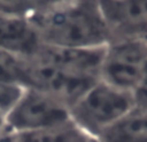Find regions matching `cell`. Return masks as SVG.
<instances>
[{
	"label": "cell",
	"mask_w": 147,
	"mask_h": 142,
	"mask_svg": "<svg viewBox=\"0 0 147 142\" xmlns=\"http://www.w3.org/2000/svg\"><path fill=\"white\" fill-rule=\"evenodd\" d=\"M132 94L134 98L136 106L147 109V78L133 91Z\"/></svg>",
	"instance_id": "7c38bea8"
},
{
	"label": "cell",
	"mask_w": 147,
	"mask_h": 142,
	"mask_svg": "<svg viewBox=\"0 0 147 142\" xmlns=\"http://www.w3.org/2000/svg\"><path fill=\"white\" fill-rule=\"evenodd\" d=\"M101 80L133 93L147 78V41H111L106 47Z\"/></svg>",
	"instance_id": "277c9868"
},
{
	"label": "cell",
	"mask_w": 147,
	"mask_h": 142,
	"mask_svg": "<svg viewBox=\"0 0 147 142\" xmlns=\"http://www.w3.org/2000/svg\"><path fill=\"white\" fill-rule=\"evenodd\" d=\"M22 61V57H17L0 51V80L13 81L22 85L21 83Z\"/></svg>",
	"instance_id": "30bf717a"
},
{
	"label": "cell",
	"mask_w": 147,
	"mask_h": 142,
	"mask_svg": "<svg viewBox=\"0 0 147 142\" xmlns=\"http://www.w3.org/2000/svg\"><path fill=\"white\" fill-rule=\"evenodd\" d=\"M71 122L70 107L65 102L45 92L25 88L17 103L5 115V131H41Z\"/></svg>",
	"instance_id": "3957f363"
},
{
	"label": "cell",
	"mask_w": 147,
	"mask_h": 142,
	"mask_svg": "<svg viewBox=\"0 0 147 142\" xmlns=\"http://www.w3.org/2000/svg\"><path fill=\"white\" fill-rule=\"evenodd\" d=\"M43 45L28 17L0 14V51L22 58L32 57Z\"/></svg>",
	"instance_id": "8992f818"
},
{
	"label": "cell",
	"mask_w": 147,
	"mask_h": 142,
	"mask_svg": "<svg viewBox=\"0 0 147 142\" xmlns=\"http://www.w3.org/2000/svg\"><path fill=\"white\" fill-rule=\"evenodd\" d=\"M136 106L133 94L99 79L70 107L72 123L97 138Z\"/></svg>",
	"instance_id": "7a4b0ae2"
},
{
	"label": "cell",
	"mask_w": 147,
	"mask_h": 142,
	"mask_svg": "<svg viewBox=\"0 0 147 142\" xmlns=\"http://www.w3.org/2000/svg\"><path fill=\"white\" fill-rule=\"evenodd\" d=\"M5 132V116L0 114V137Z\"/></svg>",
	"instance_id": "4fadbf2b"
},
{
	"label": "cell",
	"mask_w": 147,
	"mask_h": 142,
	"mask_svg": "<svg viewBox=\"0 0 147 142\" xmlns=\"http://www.w3.org/2000/svg\"><path fill=\"white\" fill-rule=\"evenodd\" d=\"M28 20L45 45L96 49L110 44L98 0H67L30 16Z\"/></svg>",
	"instance_id": "6da1fadb"
},
{
	"label": "cell",
	"mask_w": 147,
	"mask_h": 142,
	"mask_svg": "<svg viewBox=\"0 0 147 142\" xmlns=\"http://www.w3.org/2000/svg\"><path fill=\"white\" fill-rule=\"evenodd\" d=\"M110 43L147 41V0H98Z\"/></svg>",
	"instance_id": "5b68a950"
},
{
	"label": "cell",
	"mask_w": 147,
	"mask_h": 142,
	"mask_svg": "<svg viewBox=\"0 0 147 142\" xmlns=\"http://www.w3.org/2000/svg\"><path fill=\"white\" fill-rule=\"evenodd\" d=\"M23 89L25 87L18 83L0 80V114L5 116L13 109L23 93Z\"/></svg>",
	"instance_id": "8fae6325"
},
{
	"label": "cell",
	"mask_w": 147,
	"mask_h": 142,
	"mask_svg": "<svg viewBox=\"0 0 147 142\" xmlns=\"http://www.w3.org/2000/svg\"><path fill=\"white\" fill-rule=\"evenodd\" d=\"M98 142H147V109L134 106L119 122L102 132Z\"/></svg>",
	"instance_id": "52a82bcc"
},
{
	"label": "cell",
	"mask_w": 147,
	"mask_h": 142,
	"mask_svg": "<svg viewBox=\"0 0 147 142\" xmlns=\"http://www.w3.org/2000/svg\"><path fill=\"white\" fill-rule=\"evenodd\" d=\"M67 0H0V14L30 17L40 10Z\"/></svg>",
	"instance_id": "9c48e42d"
},
{
	"label": "cell",
	"mask_w": 147,
	"mask_h": 142,
	"mask_svg": "<svg viewBox=\"0 0 147 142\" xmlns=\"http://www.w3.org/2000/svg\"><path fill=\"white\" fill-rule=\"evenodd\" d=\"M94 137L86 135L71 122L56 128L28 132H9L5 131L0 142H89Z\"/></svg>",
	"instance_id": "ba28073f"
}]
</instances>
